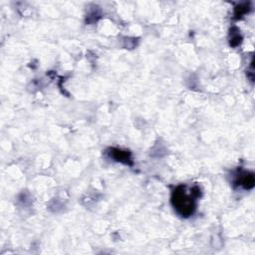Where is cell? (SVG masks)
Instances as JSON below:
<instances>
[{
  "instance_id": "cell-1",
  "label": "cell",
  "mask_w": 255,
  "mask_h": 255,
  "mask_svg": "<svg viewBox=\"0 0 255 255\" xmlns=\"http://www.w3.org/2000/svg\"><path fill=\"white\" fill-rule=\"evenodd\" d=\"M173 201H174V206L175 208L182 214V215H188L192 213L193 209V201L190 197L186 195L184 192V189L181 190H176L174 192L173 196Z\"/></svg>"
}]
</instances>
